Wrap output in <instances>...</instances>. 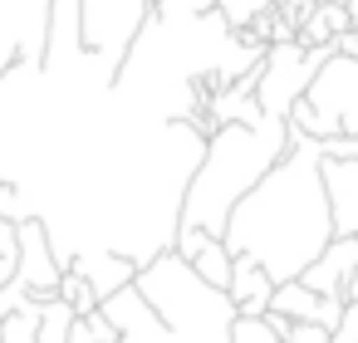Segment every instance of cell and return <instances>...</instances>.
I'll return each instance as SVG.
<instances>
[{
  "instance_id": "obj_19",
  "label": "cell",
  "mask_w": 358,
  "mask_h": 343,
  "mask_svg": "<svg viewBox=\"0 0 358 343\" xmlns=\"http://www.w3.org/2000/svg\"><path fill=\"white\" fill-rule=\"evenodd\" d=\"M69 323H74V309L64 299L40 304V343H69Z\"/></svg>"
},
{
  "instance_id": "obj_4",
  "label": "cell",
  "mask_w": 358,
  "mask_h": 343,
  "mask_svg": "<svg viewBox=\"0 0 358 343\" xmlns=\"http://www.w3.org/2000/svg\"><path fill=\"white\" fill-rule=\"evenodd\" d=\"M289 128L314 143L338 138V133L358 138V59H348V54L324 59V69L304 89V98L289 108Z\"/></svg>"
},
{
  "instance_id": "obj_12",
  "label": "cell",
  "mask_w": 358,
  "mask_h": 343,
  "mask_svg": "<svg viewBox=\"0 0 358 343\" xmlns=\"http://www.w3.org/2000/svg\"><path fill=\"white\" fill-rule=\"evenodd\" d=\"M226 294H231V304H236V314H241V319H260V314H270L275 279H270V275H265V270H260L250 255H236Z\"/></svg>"
},
{
  "instance_id": "obj_21",
  "label": "cell",
  "mask_w": 358,
  "mask_h": 343,
  "mask_svg": "<svg viewBox=\"0 0 358 343\" xmlns=\"http://www.w3.org/2000/svg\"><path fill=\"white\" fill-rule=\"evenodd\" d=\"M334 333L329 328H319V323H289V333H285V343H329Z\"/></svg>"
},
{
  "instance_id": "obj_6",
  "label": "cell",
  "mask_w": 358,
  "mask_h": 343,
  "mask_svg": "<svg viewBox=\"0 0 358 343\" xmlns=\"http://www.w3.org/2000/svg\"><path fill=\"white\" fill-rule=\"evenodd\" d=\"M324 59H334V50H304L294 40L270 45L265 59H260V74H255V103H260V113L289 118V108L304 98V89L324 69Z\"/></svg>"
},
{
  "instance_id": "obj_2",
  "label": "cell",
  "mask_w": 358,
  "mask_h": 343,
  "mask_svg": "<svg viewBox=\"0 0 358 343\" xmlns=\"http://www.w3.org/2000/svg\"><path fill=\"white\" fill-rule=\"evenodd\" d=\"M118 343H231L236 304L211 289L177 250L138 270V279L99 304Z\"/></svg>"
},
{
  "instance_id": "obj_15",
  "label": "cell",
  "mask_w": 358,
  "mask_h": 343,
  "mask_svg": "<svg viewBox=\"0 0 358 343\" xmlns=\"http://www.w3.org/2000/svg\"><path fill=\"white\" fill-rule=\"evenodd\" d=\"M289 333V319L285 314H260V319H241L231 323V343H285Z\"/></svg>"
},
{
  "instance_id": "obj_10",
  "label": "cell",
  "mask_w": 358,
  "mask_h": 343,
  "mask_svg": "<svg viewBox=\"0 0 358 343\" xmlns=\"http://www.w3.org/2000/svg\"><path fill=\"white\" fill-rule=\"evenodd\" d=\"M319 177H324V196H329L334 235H358V162L319 157Z\"/></svg>"
},
{
  "instance_id": "obj_7",
  "label": "cell",
  "mask_w": 358,
  "mask_h": 343,
  "mask_svg": "<svg viewBox=\"0 0 358 343\" xmlns=\"http://www.w3.org/2000/svg\"><path fill=\"white\" fill-rule=\"evenodd\" d=\"M50 6L55 0H0V79L15 64H40L45 59Z\"/></svg>"
},
{
  "instance_id": "obj_3",
  "label": "cell",
  "mask_w": 358,
  "mask_h": 343,
  "mask_svg": "<svg viewBox=\"0 0 358 343\" xmlns=\"http://www.w3.org/2000/svg\"><path fill=\"white\" fill-rule=\"evenodd\" d=\"M289 152V118L260 113V123H226L206 138V152L182 196V226L221 240L236 201Z\"/></svg>"
},
{
  "instance_id": "obj_13",
  "label": "cell",
  "mask_w": 358,
  "mask_h": 343,
  "mask_svg": "<svg viewBox=\"0 0 358 343\" xmlns=\"http://www.w3.org/2000/svg\"><path fill=\"white\" fill-rule=\"evenodd\" d=\"M69 270H79V275L94 284L99 304H103L108 294H118V289H128V284L138 279V265H133L128 255H118V250H94V255H79Z\"/></svg>"
},
{
  "instance_id": "obj_18",
  "label": "cell",
  "mask_w": 358,
  "mask_h": 343,
  "mask_svg": "<svg viewBox=\"0 0 358 343\" xmlns=\"http://www.w3.org/2000/svg\"><path fill=\"white\" fill-rule=\"evenodd\" d=\"M55 299H64V304H69L79 319L99 309V294H94V284H89L79 270H64V275H59V294H55Z\"/></svg>"
},
{
  "instance_id": "obj_24",
  "label": "cell",
  "mask_w": 358,
  "mask_h": 343,
  "mask_svg": "<svg viewBox=\"0 0 358 343\" xmlns=\"http://www.w3.org/2000/svg\"><path fill=\"white\" fill-rule=\"evenodd\" d=\"M343 6H348V15H353V25H358V0H343Z\"/></svg>"
},
{
  "instance_id": "obj_25",
  "label": "cell",
  "mask_w": 358,
  "mask_h": 343,
  "mask_svg": "<svg viewBox=\"0 0 358 343\" xmlns=\"http://www.w3.org/2000/svg\"><path fill=\"white\" fill-rule=\"evenodd\" d=\"M348 299H358V270H353V284H348Z\"/></svg>"
},
{
  "instance_id": "obj_1",
  "label": "cell",
  "mask_w": 358,
  "mask_h": 343,
  "mask_svg": "<svg viewBox=\"0 0 358 343\" xmlns=\"http://www.w3.org/2000/svg\"><path fill=\"white\" fill-rule=\"evenodd\" d=\"M334 240V216L319 177V143L289 128V152L236 201L221 245L250 255L275 284L299 279Z\"/></svg>"
},
{
  "instance_id": "obj_14",
  "label": "cell",
  "mask_w": 358,
  "mask_h": 343,
  "mask_svg": "<svg viewBox=\"0 0 358 343\" xmlns=\"http://www.w3.org/2000/svg\"><path fill=\"white\" fill-rule=\"evenodd\" d=\"M348 25H353L348 6H309L304 20L294 25V45H304V50H334V40Z\"/></svg>"
},
{
  "instance_id": "obj_16",
  "label": "cell",
  "mask_w": 358,
  "mask_h": 343,
  "mask_svg": "<svg viewBox=\"0 0 358 343\" xmlns=\"http://www.w3.org/2000/svg\"><path fill=\"white\" fill-rule=\"evenodd\" d=\"M187 265H192L211 289H226V284H231V265H236V255H231L221 240H211V245H206V250H196Z\"/></svg>"
},
{
  "instance_id": "obj_5",
  "label": "cell",
  "mask_w": 358,
  "mask_h": 343,
  "mask_svg": "<svg viewBox=\"0 0 358 343\" xmlns=\"http://www.w3.org/2000/svg\"><path fill=\"white\" fill-rule=\"evenodd\" d=\"M152 20V6L148 0H79V35H84V50L89 59L118 84L143 25Z\"/></svg>"
},
{
  "instance_id": "obj_8",
  "label": "cell",
  "mask_w": 358,
  "mask_h": 343,
  "mask_svg": "<svg viewBox=\"0 0 358 343\" xmlns=\"http://www.w3.org/2000/svg\"><path fill=\"white\" fill-rule=\"evenodd\" d=\"M15 235H20V265H15V279H20L35 299H55V294H59V275H64V265L55 260L50 231H45L40 221H20Z\"/></svg>"
},
{
  "instance_id": "obj_20",
  "label": "cell",
  "mask_w": 358,
  "mask_h": 343,
  "mask_svg": "<svg viewBox=\"0 0 358 343\" xmlns=\"http://www.w3.org/2000/svg\"><path fill=\"white\" fill-rule=\"evenodd\" d=\"M152 10H177V15H211L216 0H148Z\"/></svg>"
},
{
  "instance_id": "obj_17",
  "label": "cell",
  "mask_w": 358,
  "mask_h": 343,
  "mask_svg": "<svg viewBox=\"0 0 358 343\" xmlns=\"http://www.w3.org/2000/svg\"><path fill=\"white\" fill-rule=\"evenodd\" d=\"M40 304L45 299H30L25 309L0 319V343H40Z\"/></svg>"
},
{
  "instance_id": "obj_11",
  "label": "cell",
  "mask_w": 358,
  "mask_h": 343,
  "mask_svg": "<svg viewBox=\"0 0 358 343\" xmlns=\"http://www.w3.org/2000/svg\"><path fill=\"white\" fill-rule=\"evenodd\" d=\"M270 314H285L289 323H319V328H338L343 319V304H329L324 294H314L304 279H289V284H275V299H270Z\"/></svg>"
},
{
  "instance_id": "obj_22",
  "label": "cell",
  "mask_w": 358,
  "mask_h": 343,
  "mask_svg": "<svg viewBox=\"0 0 358 343\" xmlns=\"http://www.w3.org/2000/svg\"><path fill=\"white\" fill-rule=\"evenodd\" d=\"M84 319H89V328H94V343H118V328H113L99 309H94V314H84Z\"/></svg>"
},
{
  "instance_id": "obj_9",
  "label": "cell",
  "mask_w": 358,
  "mask_h": 343,
  "mask_svg": "<svg viewBox=\"0 0 358 343\" xmlns=\"http://www.w3.org/2000/svg\"><path fill=\"white\" fill-rule=\"evenodd\" d=\"M353 270H358V240L353 235H334L329 250L299 275L314 294H324L329 304H348V284H353Z\"/></svg>"
},
{
  "instance_id": "obj_23",
  "label": "cell",
  "mask_w": 358,
  "mask_h": 343,
  "mask_svg": "<svg viewBox=\"0 0 358 343\" xmlns=\"http://www.w3.org/2000/svg\"><path fill=\"white\" fill-rule=\"evenodd\" d=\"M334 54H348V59H358V25H348V30L334 40Z\"/></svg>"
}]
</instances>
